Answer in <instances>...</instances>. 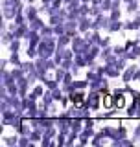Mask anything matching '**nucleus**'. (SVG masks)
<instances>
[]
</instances>
